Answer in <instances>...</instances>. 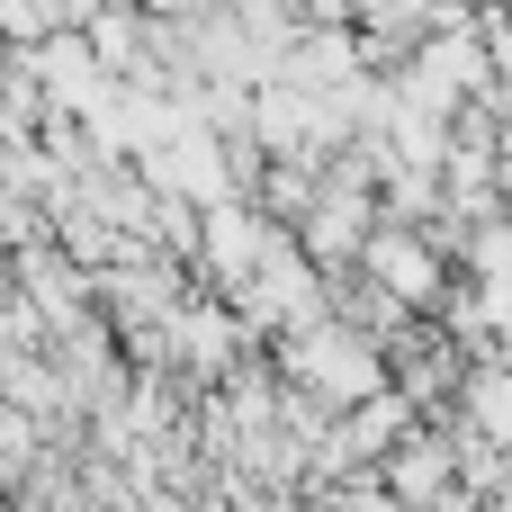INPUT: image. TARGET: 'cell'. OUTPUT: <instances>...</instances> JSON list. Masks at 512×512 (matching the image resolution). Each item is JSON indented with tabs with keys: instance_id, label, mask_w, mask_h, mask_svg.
<instances>
[{
	"instance_id": "obj_1",
	"label": "cell",
	"mask_w": 512,
	"mask_h": 512,
	"mask_svg": "<svg viewBox=\"0 0 512 512\" xmlns=\"http://www.w3.org/2000/svg\"><path fill=\"white\" fill-rule=\"evenodd\" d=\"M387 360H396V351H387L378 333H360L342 306H333V315H315V324H288V333H279V351H270V369H279L288 387L324 396L333 414H342V405H360V396H378V387H396V378H387Z\"/></svg>"
},
{
	"instance_id": "obj_2",
	"label": "cell",
	"mask_w": 512,
	"mask_h": 512,
	"mask_svg": "<svg viewBox=\"0 0 512 512\" xmlns=\"http://www.w3.org/2000/svg\"><path fill=\"white\" fill-rule=\"evenodd\" d=\"M360 270H369V279H387L414 315H441V306H450V261H441L432 225H414V216H378V234H369Z\"/></svg>"
},
{
	"instance_id": "obj_3",
	"label": "cell",
	"mask_w": 512,
	"mask_h": 512,
	"mask_svg": "<svg viewBox=\"0 0 512 512\" xmlns=\"http://www.w3.org/2000/svg\"><path fill=\"white\" fill-rule=\"evenodd\" d=\"M450 459H459V441H432V432L414 423V432H405V441H396V450L378 459V468H387V504H432V495H468V486L450 477Z\"/></svg>"
},
{
	"instance_id": "obj_4",
	"label": "cell",
	"mask_w": 512,
	"mask_h": 512,
	"mask_svg": "<svg viewBox=\"0 0 512 512\" xmlns=\"http://www.w3.org/2000/svg\"><path fill=\"white\" fill-rule=\"evenodd\" d=\"M504 18H512V0H504Z\"/></svg>"
}]
</instances>
